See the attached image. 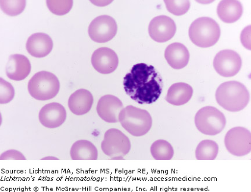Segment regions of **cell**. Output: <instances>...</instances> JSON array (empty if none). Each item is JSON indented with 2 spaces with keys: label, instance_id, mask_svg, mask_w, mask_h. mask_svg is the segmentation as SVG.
<instances>
[{
  "label": "cell",
  "instance_id": "obj_25",
  "mask_svg": "<svg viewBox=\"0 0 251 192\" xmlns=\"http://www.w3.org/2000/svg\"><path fill=\"white\" fill-rule=\"evenodd\" d=\"M47 7L52 13L57 15H64L68 13L73 6V1H46Z\"/></svg>",
  "mask_w": 251,
  "mask_h": 192
},
{
  "label": "cell",
  "instance_id": "obj_1",
  "mask_svg": "<svg viewBox=\"0 0 251 192\" xmlns=\"http://www.w3.org/2000/svg\"><path fill=\"white\" fill-rule=\"evenodd\" d=\"M127 95L140 104H151L162 93L163 81L154 67L145 64L133 66L124 80Z\"/></svg>",
  "mask_w": 251,
  "mask_h": 192
},
{
  "label": "cell",
  "instance_id": "obj_7",
  "mask_svg": "<svg viewBox=\"0 0 251 192\" xmlns=\"http://www.w3.org/2000/svg\"><path fill=\"white\" fill-rule=\"evenodd\" d=\"M101 149L105 155L111 157L112 160H122L130 152V141L121 131L111 128L105 132Z\"/></svg>",
  "mask_w": 251,
  "mask_h": 192
},
{
  "label": "cell",
  "instance_id": "obj_13",
  "mask_svg": "<svg viewBox=\"0 0 251 192\" xmlns=\"http://www.w3.org/2000/svg\"><path fill=\"white\" fill-rule=\"evenodd\" d=\"M124 108L123 103L118 97L106 95L99 99L97 112L103 121L115 123L119 121V114Z\"/></svg>",
  "mask_w": 251,
  "mask_h": 192
},
{
  "label": "cell",
  "instance_id": "obj_11",
  "mask_svg": "<svg viewBox=\"0 0 251 192\" xmlns=\"http://www.w3.org/2000/svg\"><path fill=\"white\" fill-rule=\"evenodd\" d=\"M149 31L152 40L158 43H165L175 36L176 25L170 17L160 15L151 21Z\"/></svg>",
  "mask_w": 251,
  "mask_h": 192
},
{
  "label": "cell",
  "instance_id": "obj_14",
  "mask_svg": "<svg viewBox=\"0 0 251 192\" xmlns=\"http://www.w3.org/2000/svg\"><path fill=\"white\" fill-rule=\"evenodd\" d=\"M39 119L41 124L45 127L56 128L64 123L67 119V111L61 104L50 103L41 109Z\"/></svg>",
  "mask_w": 251,
  "mask_h": 192
},
{
  "label": "cell",
  "instance_id": "obj_26",
  "mask_svg": "<svg viewBox=\"0 0 251 192\" xmlns=\"http://www.w3.org/2000/svg\"><path fill=\"white\" fill-rule=\"evenodd\" d=\"M164 2L168 11L175 15H183L187 13L190 7V2L189 1L165 0Z\"/></svg>",
  "mask_w": 251,
  "mask_h": 192
},
{
  "label": "cell",
  "instance_id": "obj_16",
  "mask_svg": "<svg viewBox=\"0 0 251 192\" xmlns=\"http://www.w3.org/2000/svg\"><path fill=\"white\" fill-rule=\"evenodd\" d=\"M26 47L27 52L31 56L41 58L45 57L51 52L53 42L51 38L48 34L37 33L29 37Z\"/></svg>",
  "mask_w": 251,
  "mask_h": 192
},
{
  "label": "cell",
  "instance_id": "obj_12",
  "mask_svg": "<svg viewBox=\"0 0 251 192\" xmlns=\"http://www.w3.org/2000/svg\"><path fill=\"white\" fill-rule=\"evenodd\" d=\"M92 64L93 68L100 73H112L118 67V56L114 50L102 47L93 53Z\"/></svg>",
  "mask_w": 251,
  "mask_h": 192
},
{
  "label": "cell",
  "instance_id": "obj_22",
  "mask_svg": "<svg viewBox=\"0 0 251 192\" xmlns=\"http://www.w3.org/2000/svg\"><path fill=\"white\" fill-rule=\"evenodd\" d=\"M219 148L215 141L203 140L198 144L196 157L198 160H214L217 157Z\"/></svg>",
  "mask_w": 251,
  "mask_h": 192
},
{
  "label": "cell",
  "instance_id": "obj_10",
  "mask_svg": "<svg viewBox=\"0 0 251 192\" xmlns=\"http://www.w3.org/2000/svg\"><path fill=\"white\" fill-rule=\"evenodd\" d=\"M213 67L221 76L233 77L242 67V59L240 55L233 50H222L215 56Z\"/></svg>",
  "mask_w": 251,
  "mask_h": 192
},
{
  "label": "cell",
  "instance_id": "obj_4",
  "mask_svg": "<svg viewBox=\"0 0 251 192\" xmlns=\"http://www.w3.org/2000/svg\"><path fill=\"white\" fill-rule=\"evenodd\" d=\"M221 36L219 25L213 19L201 17L194 21L189 28L190 39L194 45L202 48L214 46Z\"/></svg>",
  "mask_w": 251,
  "mask_h": 192
},
{
  "label": "cell",
  "instance_id": "obj_29",
  "mask_svg": "<svg viewBox=\"0 0 251 192\" xmlns=\"http://www.w3.org/2000/svg\"><path fill=\"white\" fill-rule=\"evenodd\" d=\"M251 26L244 28L241 34V42L244 47L251 50Z\"/></svg>",
  "mask_w": 251,
  "mask_h": 192
},
{
  "label": "cell",
  "instance_id": "obj_18",
  "mask_svg": "<svg viewBox=\"0 0 251 192\" xmlns=\"http://www.w3.org/2000/svg\"><path fill=\"white\" fill-rule=\"evenodd\" d=\"M165 57L168 64L174 69H183L189 62L190 53L183 44L174 43L166 48Z\"/></svg>",
  "mask_w": 251,
  "mask_h": 192
},
{
  "label": "cell",
  "instance_id": "obj_21",
  "mask_svg": "<svg viewBox=\"0 0 251 192\" xmlns=\"http://www.w3.org/2000/svg\"><path fill=\"white\" fill-rule=\"evenodd\" d=\"M70 155L73 160H97L98 150L95 145L88 140H78L72 144Z\"/></svg>",
  "mask_w": 251,
  "mask_h": 192
},
{
  "label": "cell",
  "instance_id": "obj_15",
  "mask_svg": "<svg viewBox=\"0 0 251 192\" xmlns=\"http://www.w3.org/2000/svg\"><path fill=\"white\" fill-rule=\"evenodd\" d=\"M31 64L26 56L21 54H14L9 56L6 65V74L9 79L22 81L29 75Z\"/></svg>",
  "mask_w": 251,
  "mask_h": 192
},
{
  "label": "cell",
  "instance_id": "obj_9",
  "mask_svg": "<svg viewBox=\"0 0 251 192\" xmlns=\"http://www.w3.org/2000/svg\"><path fill=\"white\" fill-rule=\"evenodd\" d=\"M117 24L108 15H101L91 23L89 27V36L94 42L103 43L109 42L117 34Z\"/></svg>",
  "mask_w": 251,
  "mask_h": 192
},
{
  "label": "cell",
  "instance_id": "obj_23",
  "mask_svg": "<svg viewBox=\"0 0 251 192\" xmlns=\"http://www.w3.org/2000/svg\"><path fill=\"white\" fill-rule=\"evenodd\" d=\"M150 152L156 160H171L174 156V149L172 144L163 140L155 141L151 146Z\"/></svg>",
  "mask_w": 251,
  "mask_h": 192
},
{
  "label": "cell",
  "instance_id": "obj_27",
  "mask_svg": "<svg viewBox=\"0 0 251 192\" xmlns=\"http://www.w3.org/2000/svg\"><path fill=\"white\" fill-rule=\"evenodd\" d=\"M15 96V90L9 82L0 78V103L6 104L12 101Z\"/></svg>",
  "mask_w": 251,
  "mask_h": 192
},
{
  "label": "cell",
  "instance_id": "obj_3",
  "mask_svg": "<svg viewBox=\"0 0 251 192\" xmlns=\"http://www.w3.org/2000/svg\"><path fill=\"white\" fill-rule=\"evenodd\" d=\"M119 121L128 133L134 137L147 134L152 125L151 116L149 112L132 105L122 110L119 116Z\"/></svg>",
  "mask_w": 251,
  "mask_h": 192
},
{
  "label": "cell",
  "instance_id": "obj_19",
  "mask_svg": "<svg viewBox=\"0 0 251 192\" xmlns=\"http://www.w3.org/2000/svg\"><path fill=\"white\" fill-rule=\"evenodd\" d=\"M193 94V88L189 84L177 83L169 88L165 100L171 105L181 106L190 101Z\"/></svg>",
  "mask_w": 251,
  "mask_h": 192
},
{
  "label": "cell",
  "instance_id": "obj_2",
  "mask_svg": "<svg viewBox=\"0 0 251 192\" xmlns=\"http://www.w3.org/2000/svg\"><path fill=\"white\" fill-rule=\"evenodd\" d=\"M215 96L219 105L231 112L242 111L249 104L250 99L247 87L236 81H227L220 85Z\"/></svg>",
  "mask_w": 251,
  "mask_h": 192
},
{
  "label": "cell",
  "instance_id": "obj_5",
  "mask_svg": "<svg viewBox=\"0 0 251 192\" xmlns=\"http://www.w3.org/2000/svg\"><path fill=\"white\" fill-rule=\"evenodd\" d=\"M28 91L33 98L47 100L54 98L60 90L57 77L51 72L41 71L36 73L28 83Z\"/></svg>",
  "mask_w": 251,
  "mask_h": 192
},
{
  "label": "cell",
  "instance_id": "obj_6",
  "mask_svg": "<svg viewBox=\"0 0 251 192\" xmlns=\"http://www.w3.org/2000/svg\"><path fill=\"white\" fill-rule=\"evenodd\" d=\"M198 130L206 135H218L224 130L226 119L222 112L213 106H205L199 110L195 116Z\"/></svg>",
  "mask_w": 251,
  "mask_h": 192
},
{
  "label": "cell",
  "instance_id": "obj_20",
  "mask_svg": "<svg viewBox=\"0 0 251 192\" xmlns=\"http://www.w3.org/2000/svg\"><path fill=\"white\" fill-rule=\"evenodd\" d=\"M243 5L237 0H224L220 2L217 13L225 23L231 24L237 21L243 15Z\"/></svg>",
  "mask_w": 251,
  "mask_h": 192
},
{
  "label": "cell",
  "instance_id": "obj_30",
  "mask_svg": "<svg viewBox=\"0 0 251 192\" xmlns=\"http://www.w3.org/2000/svg\"><path fill=\"white\" fill-rule=\"evenodd\" d=\"M42 160H58V158L54 156H47L44 157Z\"/></svg>",
  "mask_w": 251,
  "mask_h": 192
},
{
  "label": "cell",
  "instance_id": "obj_28",
  "mask_svg": "<svg viewBox=\"0 0 251 192\" xmlns=\"http://www.w3.org/2000/svg\"><path fill=\"white\" fill-rule=\"evenodd\" d=\"M1 160H26V157L20 151L9 149L3 152L0 156Z\"/></svg>",
  "mask_w": 251,
  "mask_h": 192
},
{
  "label": "cell",
  "instance_id": "obj_8",
  "mask_svg": "<svg viewBox=\"0 0 251 192\" xmlns=\"http://www.w3.org/2000/svg\"><path fill=\"white\" fill-rule=\"evenodd\" d=\"M228 152L237 157L247 156L251 151V134L248 129L237 127L230 129L225 138Z\"/></svg>",
  "mask_w": 251,
  "mask_h": 192
},
{
  "label": "cell",
  "instance_id": "obj_17",
  "mask_svg": "<svg viewBox=\"0 0 251 192\" xmlns=\"http://www.w3.org/2000/svg\"><path fill=\"white\" fill-rule=\"evenodd\" d=\"M93 101V96L89 90L79 89L70 96L68 100V106L74 114L81 116L90 111Z\"/></svg>",
  "mask_w": 251,
  "mask_h": 192
},
{
  "label": "cell",
  "instance_id": "obj_24",
  "mask_svg": "<svg viewBox=\"0 0 251 192\" xmlns=\"http://www.w3.org/2000/svg\"><path fill=\"white\" fill-rule=\"evenodd\" d=\"M0 6L5 14L14 17L20 15L24 11L26 7V1H10V0H1Z\"/></svg>",
  "mask_w": 251,
  "mask_h": 192
}]
</instances>
